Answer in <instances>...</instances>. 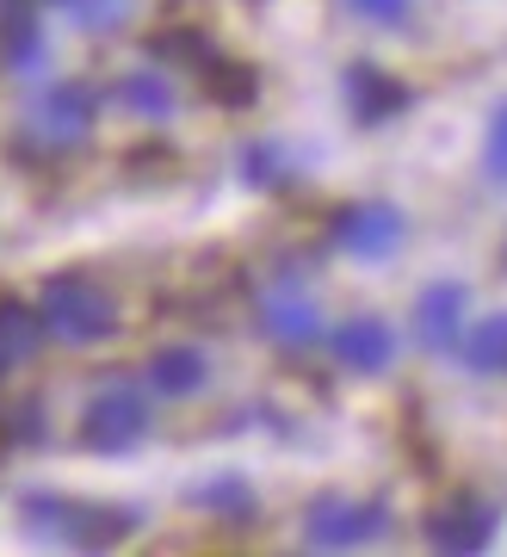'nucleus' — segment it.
Masks as SVG:
<instances>
[{"mask_svg":"<svg viewBox=\"0 0 507 557\" xmlns=\"http://www.w3.org/2000/svg\"><path fill=\"white\" fill-rule=\"evenodd\" d=\"M38 317H44V335L94 347V341H106L118 329V304H112L106 285H94V278H81V273H62V278L44 285Z\"/></svg>","mask_w":507,"mask_h":557,"instance_id":"f257e3e1","label":"nucleus"},{"mask_svg":"<svg viewBox=\"0 0 507 557\" xmlns=\"http://www.w3.org/2000/svg\"><path fill=\"white\" fill-rule=\"evenodd\" d=\"M25 527L62 539V545H112L137 527V515L124 508H94V502H62V496H25Z\"/></svg>","mask_w":507,"mask_h":557,"instance_id":"f03ea898","label":"nucleus"},{"mask_svg":"<svg viewBox=\"0 0 507 557\" xmlns=\"http://www.w3.org/2000/svg\"><path fill=\"white\" fill-rule=\"evenodd\" d=\"M143 434H149V403L131 384H99L81 409V440L94 453H131Z\"/></svg>","mask_w":507,"mask_h":557,"instance_id":"7ed1b4c3","label":"nucleus"},{"mask_svg":"<svg viewBox=\"0 0 507 557\" xmlns=\"http://www.w3.org/2000/svg\"><path fill=\"white\" fill-rule=\"evenodd\" d=\"M391 508L384 502H347V496H322L304 520V539L316 552H347V545H366V539L384 533Z\"/></svg>","mask_w":507,"mask_h":557,"instance_id":"20e7f679","label":"nucleus"},{"mask_svg":"<svg viewBox=\"0 0 507 557\" xmlns=\"http://www.w3.org/2000/svg\"><path fill=\"white\" fill-rule=\"evenodd\" d=\"M87 124H94V94L81 87V81H57V87H44L38 106H32V137L44 149H69V143L87 137Z\"/></svg>","mask_w":507,"mask_h":557,"instance_id":"39448f33","label":"nucleus"},{"mask_svg":"<svg viewBox=\"0 0 507 557\" xmlns=\"http://www.w3.org/2000/svg\"><path fill=\"white\" fill-rule=\"evenodd\" d=\"M334 242L359 260H384L403 248V211L384 199H366V205H347V211H334Z\"/></svg>","mask_w":507,"mask_h":557,"instance_id":"423d86ee","label":"nucleus"},{"mask_svg":"<svg viewBox=\"0 0 507 557\" xmlns=\"http://www.w3.org/2000/svg\"><path fill=\"white\" fill-rule=\"evenodd\" d=\"M489 539H495V508L483 496H452L428 515V545L440 552H483Z\"/></svg>","mask_w":507,"mask_h":557,"instance_id":"0eeeda50","label":"nucleus"},{"mask_svg":"<svg viewBox=\"0 0 507 557\" xmlns=\"http://www.w3.org/2000/svg\"><path fill=\"white\" fill-rule=\"evenodd\" d=\"M329 347H334V359H341L347 372H384V366L396 359V335L378 317L341 322V329L329 335Z\"/></svg>","mask_w":507,"mask_h":557,"instance_id":"6e6552de","label":"nucleus"},{"mask_svg":"<svg viewBox=\"0 0 507 557\" xmlns=\"http://www.w3.org/2000/svg\"><path fill=\"white\" fill-rule=\"evenodd\" d=\"M347 100H353V119H359V124H384L391 112H403V106H409V94H403L391 75H378V69H366V62H359V69L347 75Z\"/></svg>","mask_w":507,"mask_h":557,"instance_id":"1a4fd4ad","label":"nucleus"},{"mask_svg":"<svg viewBox=\"0 0 507 557\" xmlns=\"http://www.w3.org/2000/svg\"><path fill=\"white\" fill-rule=\"evenodd\" d=\"M415 322H421V341L428 347H452L458 329H465V285H433V292H421Z\"/></svg>","mask_w":507,"mask_h":557,"instance_id":"9d476101","label":"nucleus"},{"mask_svg":"<svg viewBox=\"0 0 507 557\" xmlns=\"http://www.w3.org/2000/svg\"><path fill=\"white\" fill-rule=\"evenodd\" d=\"M38 341H44V317L38 310H25V304H0V379H13L25 359L38 354Z\"/></svg>","mask_w":507,"mask_h":557,"instance_id":"9b49d317","label":"nucleus"},{"mask_svg":"<svg viewBox=\"0 0 507 557\" xmlns=\"http://www.w3.org/2000/svg\"><path fill=\"white\" fill-rule=\"evenodd\" d=\"M149 379H156V391H168V397H193V391H205V379H211V359L180 341V347H161V354L149 359Z\"/></svg>","mask_w":507,"mask_h":557,"instance_id":"f8f14e48","label":"nucleus"},{"mask_svg":"<svg viewBox=\"0 0 507 557\" xmlns=\"http://www.w3.org/2000/svg\"><path fill=\"white\" fill-rule=\"evenodd\" d=\"M465 366L483 372V379H507V310L489 317V322H477V329L465 335Z\"/></svg>","mask_w":507,"mask_h":557,"instance_id":"ddd939ff","label":"nucleus"},{"mask_svg":"<svg viewBox=\"0 0 507 557\" xmlns=\"http://www.w3.org/2000/svg\"><path fill=\"white\" fill-rule=\"evenodd\" d=\"M316 329H322V317H316L310 298H297V292H279L273 304H267V335L292 341V347H304V341H316Z\"/></svg>","mask_w":507,"mask_h":557,"instance_id":"4468645a","label":"nucleus"},{"mask_svg":"<svg viewBox=\"0 0 507 557\" xmlns=\"http://www.w3.org/2000/svg\"><path fill=\"white\" fill-rule=\"evenodd\" d=\"M124 100L137 112H174V87H161L156 75H131L124 81Z\"/></svg>","mask_w":507,"mask_h":557,"instance_id":"2eb2a0df","label":"nucleus"},{"mask_svg":"<svg viewBox=\"0 0 507 557\" xmlns=\"http://www.w3.org/2000/svg\"><path fill=\"white\" fill-rule=\"evenodd\" d=\"M483 174L495 186H507V106L489 119V143H483Z\"/></svg>","mask_w":507,"mask_h":557,"instance_id":"dca6fc26","label":"nucleus"},{"mask_svg":"<svg viewBox=\"0 0 507 557\" xmlns=\"http://www.w3.org/2000/svg\"><path fill=\"white\" fill-rule=\"evenodd\" d=\"M198 502H205V508H230V515H253V496L235 478L230 483H211V490H198Z\"/></svg>","mask_w":507,"mask_h":557,"instance_id":"f3484780","label":"nucleus"},{"mask_svg":"<svg viewBox=\"0 0 507 557\" xmlns=\"http://www.w3.org/2000/svg\"><path fill=\"white\" fill-rule=\"evenodd\" d=\"M69 13L81 25H112L118 13H131V0H69Z\"/></svg>","mask_w":507,"mask_h":557,"instance_id":"a211bd4d","label":"nucleus"},{"mask_svg":"<svg viewBox=\"0 0 507 557\" xmlns=\"http://www.w3.org/2000/svg\"><path fill=\"white\" fill-rule=\"evenodd\" d=\"M353 13H366V20H378V25H403L409 20V0H347Z\"/></svg>","mask_w":507,"mask_h":557,"instance_id":"6ab92c4d","label":"nucleus"}]
</instances>
